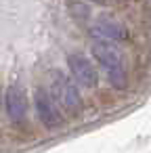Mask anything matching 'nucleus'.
I'll list each match as a JSON object with an SVG mask.
<instances>
[{"instance_id":"obj_1","label":"nucleus","mask_w":151,"mask_h":153,"mask_svg":"<svg viewBox=\"0 0 151 153\" xmlns=\"http://www.w3.org/2000/svg\"><path fill=\"white\" fill-rule=\"evenodd\" d=\"M90 51H92V57L99 61V65L105 69L109 84L115 90H124L128 86V74H126L124 57L115 48V44H111L107 40H94Z\"/></svg>"},{"instance_id":"obj_2","label":"nucleus","mask_w":151,"mask_h":153,"mask_svg":"<svg viewBox=\"0 0 151 153\" xmlns=\"http://www.w3.org/2000/svg\"><path fill=\"white\" fill-rule=\"evenodd\" d=\"M53 94L57 99V103L63 107L65 113L69 115H78L82 111V97H80V90L78 86L74 84L71 78H67L63 71H53Z\"/></svg>"},{"instance_id":"obj_3","label":"nucleus","mask_w":151,"mask_h":153,"mask_svg":"<svg viewBox=\"0 0 151 153\" xmlns=\"http://www.w3.org/2000/svg\"><path fill=\"white\" fill-rule=\"evenodd\" d=\"M67 67H69L71 78H74L80 86H84V88H94V86L99 84V71H97V67L90 63V59H86L84 55H78V53L69 55V57H67Z\"/></svg>"},{"instance_id":"obj_4","label":"nucleus","mask_w":151,"mask_h":153,"mask_svg":"<svg viewBox=\"0 0 151 153\" xmlns=\"http://www.w3.org/2000/svg\"><path fill=\"white\" fill-rule=\"evenodd\" d=\"M34 107H36V113H38V117H40V122L46 126V128H59V124H61V115H59V111H57V107H55V101H53V97L44 90V88H38L36 92H34Z\"/></svg>"},{"instance_id":"obj_5","label":"nucleus","mask_w":151,"mask_h":153,"mask_svg":"<svg viewBox=\"0 0 151 153\" xmlns=\"http://www.w3.org/2000/svg\"><path fill=\"white\" fill-rule=\"evenodd\" d=\"M4 107H7V113L13 122H23L25 115H28V97L23 92L21 86H9L7 92H4Z\"/></svg>"},{"instance_id":"obj_6","label":"nucleus","mask_w":151,"mask_h":153,"mask_svg":"<svg viewBox=\"0 0 151 153\" xmlns=\"http://www.w3.org/2000/svg\"><path fill=\"white\" fill-rule=\"evenodd\" d=\"M92 34L99 36V38H107V40H118V42H126L128 40V30L124 27V23H120L118 19L113 17H99L94 27H92Z\"/></svg>"},{"instance_id":"obj_7","label":"nucleus","mask_w":151,"mask_h":153,"mask_svg":"<svg viewBox=\"0 0 151 153\" xmlns=\"http://www.w3.org/2000/svg\"><path fill=\"white\" fill-rule=\"evenodd\" d=\"M69 11H71V15H74L76 19H80V21H86V19H88V15H90L88 7H86V4H78V2H71Z\"/></svg>"},{"instance_id":"obj_8","label":"nucleus","mask_w":151,"mask_h":153,"mask_svg":"<svg viewBox=\"0 0 151 153\" xmlns=\"http://www.w3.org/2000/svg\"><path fill=\"white\" fill-rule=\"evenodd\" d=\"M2 105H4V92H2V86H0V109H2Z\"/></svg>"},{"instance_id":"obj_9","label":"nucleus","mask_w":151,"mask_h":153,"mask_svg":"<svg viewBox=\"0 0 151 153\" xmlns=\"http://www.w3.org/2000/svg\"><path fill=\"white\" fill-rule=\"evenodd\" d=\"M90 2H94V4H105L107 0H90Z\"/></svg>"}]
</instances>
